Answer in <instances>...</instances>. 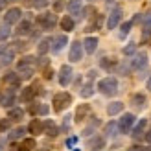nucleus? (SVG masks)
<instances>
[{
  "instance_id": "obj_53",
  "label": "nucleus",
  "mask_w": 151,
  "mask_h": 151,
  "mask_svg": "<svg viewBox=\"0 0 151 151\" xmlns=\"http://www.w3.org/2000/svg\"><path fill=\"white\" fill-rule=\"evenodd\" d=\"M0 151H2V147H0Z\"/></svg>"
},
{
  "instance_id": "obj_8",
  "label": "nucleus",
  "mask_w": 151,
  "mask_h": 151,
  "mask_svg": "<svg viewBox=\"0 0 151 151\" xmlns=\"http://www.w3.org/2000/svg\"><path fill=\"white\" fill-rule=\"evenodd\" d=\"M146 68H147V55L142 52V54H138L137 57L133 59V70L142 72V70H146Z\"/></svg>"
},
{
  "instance_id": "obj_14",
  "label": "nucleus",
  "mask_w": 151,
  "mask_h": 151,
  "mask_svg": "<svg viewBox=\"0 0 151 151\" xmlns=\"http://www.w3.org/2000/svg\"><path fill=\"white\" fill-rule=\"evenodd\" d=\"M88 147L92 149V151H100V149H103V147H105V138H101V137H94L92 140L88 142Z\"/></svg>"
},
{
  "instance_id": "obj_15",
  "label": "nucleus",
  "mask_w": 151,
  "mask_h": 151,
  "mask_svg": "<svg viewBox=\"0 0 151 151\" xmlns=\"http://www.w3.org/2000/svg\"><path fill=\"white\" fill-rule=\"evenodd\" d=\"M37 85H33V87H28V88H24V92H22V101H32L33 98H35V94H37Z\"/></svg>"
},
{
  "instance_id": "obj_51",
  "label": "nucleus",
  "mask_w": 151,
  "mask_h": 151,
  "mask_svg": "<svg viewBox=\"0 0 151 151\" xmlns=\"http://www.w3.org/2000/svg\"><path fill=\"white\" fill-rule=\"evenodd\" d=\"M107 2H109V4H111V2H112V0H107Z\"/></svg>"
},
{
  "instance_id": "obj_33",
  "label": "nucleus",
  "mask_w": 151,
  "mask_h": 151,
  "mask_svg": "<svg viewBox=\"0 0 151 151\" xmlns=\"http://www.w3.org/2000/svg\"><path fill=\"white\" fill-rule=\"evenodd\" d=\"M134 50H137V44H134V42H129L127 46H124V55H131V54H134Z\"/></svg>"
},
{
  "instance_id": "obj_12",
  "label": "nucleus",
  "mask_w": 151,
  "mask_h": 151,
  "mask_svg": "<svg viewBox=\"0 0 151 151\" xmlns=\"http://www.w3.org/2000/svg\"><path fill=\"white\" fill-rule=\"evenodd\" d=\"M90 112V107H88V103H83L78 107V111H76V122H83V120L87 118V114Z\"/></svg>"
},
{
  "instance_id": "obj_47",
  "label": "nucleus",
  "mask_w": 151,
  "mask_h": 151,
  "mask_svg": "<svg viewBox=\"0 0 151 151\" xmlns=\"http://www.w3.org/2000/svg\"><path fill=\"white\" fill-rule=\"evenodd\" d=\"M4 52H6V46H4V44H0V55H2Z\"/></svg>"
},
{
  "instance_id": "obj_48",
  "label": "nucleus",
  "mask_w": 151,
  "mask_h": 151,
  "mask_svg": "<svg viewBox=\"0 0 151 151\" xmlns=\"http://www.w3.org/2000/svg\"><path fill=\"white\" fill-rule=\"evenodd\" d=\"M146 140H147V142H151V131H147V134H146Z\"/></svg>"
},
{
  "instance_id": "obj_22",
  "label": "nucleus",
  "mask_w": 151,
  "mask_h": 151,
  "mask_svg": "<svg viewBox=\"0 0 151 151\" xmlns=\"http://www.w3.org/2000/svg\"><path fill=\"white\" fill-rule=\"evenodd\" d=\"M61 28L65 32H72L74 29V19L72 17H63L61 19Z\"/></svg>"
},
{
  "instance_id": "obj_30",
  "label": "nucleus",
  "mask_w": 151,
  "mask_h": 151,
  "mask_svg": "<svg viewBox=\"0 0 151 151\" xmlns=\"http://www.w3.org/2000/svg\"><path fill=\"white\" fill-rule=\"evenodd\" d=\"M24 133H26V129L24 127H17L13 133H9V140H17V138H22L24 137Z\"/></svg>"
},
{
  "instance_id": "obj_2",
  "label": "nucleus",
  "mask_w": 151,
  "mask_h": 151,
  "mask_svg": "<svg viewBox=\"0 0 151 151\" xmlns=\"http://www.w3.org/2000/svg\"><path fill=\"white\" fill-rule=\"evenodd\" d=\"M52 103H54V111L55 112H61L63 109H66L72 103V96L68 92H57L54 96V101H52Z\"/></svg>"
},
{
  "instance_id": "obj_1",
  "label": "nucleus",
  "mask_w": 151,
  "mask_h": 151,
  "mask_svg": "<svg viewBox=\"0 0 151 151\" xmlns=\"http://www.w3.org/2000/svg\"><path fill=\"white\" fill-rule=\"evenodd\" d=\"M98 90L105 96H112L118 90V81L114 78H105L101 81H98Z\"/></svg>"
},
{
  "instance_id": "obj_31",
  "label": "nucleus",
  "mask_w": 151,
  "mask_h": 151,
  "mask_svg": "<svg viewBox=\"0 0 151 151\" xmlns=\"http://www.w3.org/2000/svg\"><path fill=\"white\" fill-rule=\"evenodd\" d=\"M92 92H94L92 85H90V83H87V85L81 88V92H79V94H81V98H90V96H92Z\"/></svg>"
},
{
  "instance_id": "obj_11",
  "label": "nucleus",
  "mask_w": 151,
  "mask_h": 151,
  "mask_svg": "<svg viewBox=\"0 0 151 151\" xmlns=\"http://www.w3.org/2000/svg\"><path fill=\"white\" fill-rule=\"evenodd\" d=\"M83 46H85L87 54H94L96 48H98V37H87V39L83 41Z\"/></svg>"
},
{
  "instance_id": "obj_39",
  "label": "nucleus",
  "mask_w": 151,
  "mask_h": 151,
  "mask_svg": "<svg viewBox=\"0 0 151 151\" xmlns=\"http://www.w3.org/2000/svg\"><path fill=\"white\" fill-rule=\"evenodd\" d=\"M101 66H103V68H109V66H111L109 57H103V59H101Z\"/></svg>"
},
{
  "instance_id": "obj_17",
  "label": "nucleus",
  "mask_w": 151,
  "mask_h": 151,
  "mask_svg": "<svg viewBox=\"0 0 151 151\" xmlns=\"http://www.w3.org/2000/svg\"><path fill=\"white\" fill-rule=\"evenodd\" d=\"M28 131L32 133V134H39V133H42V131H44V124L41 122V120H33V122L29 124Z\"/></svg>"
},
{
  "instance_id": "obj_9",
  "label": "nucleus",
  "mask_w": 151,
  "mask_h": 151,
  "mask_svg": "<svg viewBox=\"0 0 151 151\" xmlns=\"http://www.w3.org/2000/svg\"><path fill=\"white\" fill-rule=\"evenodd\" d=\"M20 15H22V11L19 9V7H11L9 11L6 13V17H4V22L6 24H15V22H19L20 20Z\"/></svg>"
},
{
  "instance_id": "obj_36",
  "label": "nucleus",
  "mask_w": 151,
  "mask_h": 151,
  "mask_svg": "<svg viewBox=\"0 0 151 151\" xmlns=\"http://www.w3.org/2000/svg\"><path fill=\"white\" fill-rule=\"evenodd\" d=\"M11 59H13V52H4V54H2V63L4 65L11 63Z\"/></svg>"
},
{
  "instance_id": "obj_34",
  "label": "nucleus",
  "mask_w": 151,
  "mask_h": 151,
  "mask_svg": "<svg viewBox=\"0 0 151 151\" xmlns=\"http://www.w3.org/2000/svg\"><path fill=\"white\" fill-rule=\"evenodd\" d=\"M9 124H11V120L9 118H4V120H0V133H4L9 129Z\"/></svg>"
},
{
  "instance_id": "obj_6",
  "label": "nucleus",
  "mask_w": 151,
  "mask_h": 151,
  "mask_svg": "<svg viewBox=\"0 0 151 151\" xmlns=\"http://www.w3.org/2000/svg\"><path fill=\"white\" fill-rule=\"evenodd\" d=\"M120 20H122V7H114L112 13L109 15V19H107V28L109 29H114L120 24Z\"/></svg>"
},
{
  "instance_id": "obj_13",
  "label": "nucleus",
  "mask_w": 151,
  "mask_h": 151,
  "mask_svg": "<svg viewBox=\"0 0 151 151\" xmlns=\"http://www.w3.org/2000/svg\"><path fill=\"white\" fill-rule=\"evenodd\" d=\"M142 28H144V39H149V35H151V11L144 15V19H142Z\"/></svg>"
},
{
  "instance_id": "obj_4",
  "label": "nucleus",
  "mask_w": 151,
  "mask_h": 151,
  "mask_svg": "<svg viewBox=\"0 0 151 151\" xmlns=\"http://www.w3.org/2000/svg\"><path fill=\"white\" fill-rule=\"evenodd\" d=\"M83 55V44L79 41H74L72 42V46H70V54H68V59L72 63H78L79 59Z\"/></svg>"
},
{
  "instance_id": "obj_32",
  "label": "nucleus",
  "mask_w": 151,
  "mask_h": 151,
  "mask_svg": "<svg viewBox=\"0 0 151 151\" xmlns=\"http://www.w3.org/2000/svg\"><path fill=\"white\" fill-rule=\"evenodd\" d=\"M13 103H15V96H13V92H9V94H7L4 100H2V105H4V107H11Z\"/></svg>"
},
{
  "instance_id": "obj_49",
  "label": "nucleus",
  "mask_w": 151,
  "mask_h": 151,
  "mask_svg": "<svg viewBox=\"0 0 151 151\" xmlns=\"http://www.w3.org/2000/svg\"><path fill=\"white\" fill-rule=\"evenodd\" d=\"M147 88L151 90V76H149V79H147Z\"/></svg>"
},
{
  "instance_id": "obj_37",
  "label": "nucleus",
  "mask_w": 151,
  "mask_h": 151,
  "mask_svg": "<svg viewBox=\"0 0 151 151\" xmlns=\"http://www.w3.org/2000/svg\"><path fill=\"white\" fill-rule=\"evenodd\" d=\"M131 26H133V22H124V24H122V37L131 32Z\"/></svg>"
},
{
  "instance_id": "obj_38",
  "label": "nucleus",
  "mask_w": 151,
  "mask_h": 151,
  "mask_svg": "<svg viewBox=\"0 0 151 151\" xmlns=\"http://www.w3.org/2000/svg\"><path fill=\"white\" fill-rule=\"evenodd\" d=\"M114 129H116V125H114V124H109L107 127H105V131H107V134H109V137H112V134H116V133H114Z\"/></svg>"
},
{
  "instance_id": "obj_42",
  "label": "nucleus",
  "mask_w": 151,
  "mask_h": 151,
  "mask_svg": "<svg viewBox=\"0 0 151 151\" xmlns=\"http://www.w3.org/2000/svg\"><path fill=\"white\" fill-rule=\"evenodd\" d=\"M52 76H54L52 68H46V70H44V78H46V79H52Z\"/></svg>"
},
{
  "instance_id": "obj_19",
  "label": "nucleus",
  "mask_w": 151,
  "mask_h": 151,
  "mask_svg": "<svg viewBox=\"0 0 151 151\" xmlns=\"http://www.w3.org/2000/svg\"><path fill=\"white\" fill-rule=\"evenodd\" d=\"M29 32H32V22H29V20H22L19 24V28H17V33L19 35H28Z\"/></svg>"
},
{
  "instance_id": "obj_10",
  "label": "nucleus",
  "mask_w": 151,
  "mask_h": 151,
  "mask_svg": "<svg viewBox=\"0 0 151 151\" xmlns=\"http://www.w3.org/2000/svg\"><path fill=\"white\" fill-rule=\"evenodd\" d=\"M52 42H54V44H52V50H54V52H61L65 48V44L68 42V37H66V35H57Z\"/></svg>"
},
{
  "instance_id": "obj_27",
  "label": "nucleus",
  "mask_w": 151,
  "mask_h": 151,
  "mask_svg": "<svg viewBox=\"0 0 151 151\" xmlns=\"http://www.w3.org/2000/svg\"><path fill=\"white\" fill-rule=\"evenodd\" d=\"M32 65H33V57L32 55H26V57H22L20 61H19V70L28 68V66H32Z\"/></svg>"
},
{
  "instance_id": "obj_25",
  "label": "nucleus",
  "mask_w": 151,
  "mask_h": 151,
  "mask_svg": "<svg viewBox=\"0 0 151 151\" xmlns=\"http://www.w3.org/2000/svg\"><path fill=\"white\" fill-rule=\"evenodd\" d=\"M22 116H24V111L22 109H11L9 114H7V118L13 120V122H17V120H22Z\"/></svg>"
},
{
  "instance_id": "obj_18",
  "label": "nucleus",
  "mask_w": 151,
  "mask_h": 151,
  "mask_svg": "<svg viewBox=\"0 0 151 151\" xmlns=\"http://www.w3.org/2000/svg\"><path fill=\"white\" fill-rule=\"evenodd\" d=\"M146 120H140V122L137 124V127H134V129H133V138H142V134H144V129H146Z\"/></svg>"
},
{
  "instance_id": "obj_29",
  "label": "nucleus",
  "mask_w": 151,
  "mask_h": 151,
  "mask_svg": "<svg viewBox=\"0 0 151 151\" xmlns=\"http://www.w3.org/2000/svg\"><path fill=\"white\" fill-rule=\"evenodd\" d=\"M133 105H137V107H144V105H146V96L144 94H134L133 96Z\"/></svg>"
},
{
  "instance_id": "obj_52",
  "label": "nucleus",
  "mask_w": 151,
  "mask_h": 151,
  "mask_svg": "<svg viewBox=\"0 0 151 151\" xmlns=\"http://www.w3.org/2000/svg\"><path fill=\"white\" fill-rule=\"evenodd\" d=\"M74 151H79V149H74Z\"/></svg>"
},
{
  "instance_id": "obj_46",
  "label": "nucleus",
  "mask_w": 151,
  "mask_h": 151,
  "mask_svg": "<svg viewBox=\"0 0 151 151\" xmlns=\"http://www.w3.org/2000/svg\"><path fill=\"white\" fill-rule=\"evenodd\" d=\"M6 4H7V0H0V9H4Z\"/></svg>"
},
{
  "instance_id": "obj_24",
  "label": "nucleus",
  "mask_w": 151,
  "mask_h": 151,
  "mask_svg": "<svg viewBox=\"0 0 151 151\" xmlns=\"http://www.w3.org/2000/svg\"><path fill=\"white\" fill-rule=\"evenodd\" d=\"M33 147H35V140H33V138H26V140L19 146V151H32Z\"/></svg>"
},
{
  "instance_id": "obj_3",
  "label": "nucleus",
  "mask_w": 151,
  "mask_h": 151,
  "mask_svg": "<svg viewBox=\"0 0 151 151\" xmlns=\"http://www.w3.org/2000/svg\"><path fill=\"white\" fill-rule=\"evenodd\" d=\"M37 22L42 26V29H52L57 24V17L54 13H42V15L37 17Z\"/></svg>"
},
{
  "instance_id": "obj_23",
  "label": "nucleus",
  "mask_w": 151,
  "mask_h": 151,
  "mask_svg": "<svg viewBox=\"0 0 151 151\" xmlns=\"http://www.w3.org/2000/svg\"><path fill=\"white\" fill-rule=\"evenodd\" d=\"M4 79H6V83H9V85H15V87H17L19 83H20V78H19V76L15 74V72H7Z\"/></svg>"
},
{
  "instance_id": "obj_16",
  "label": "nucleus",
  "mask_w": 151,
  "mask_h": 151,
  "mask_svg": "<svg viewBox=\"0 0 151 151\" xmlns=\"http://www.w3.org/2000/svg\"><path fill=\"white\" fill-rule=\"evenodd\" d=\"M122 109H124L122 101H112V103H109V107H107V114L114 116V114H118V112H122Z\"/></svg>"
},
{
  "instance_id": "obj_41",
  "label": "nucleus",
  "mask_w": 151,
  "mask_h": 151,
  "mask_svg": "<svg viewBox=\"0 0 151 151\" xmlns=\"http://www.w3.org/2000/svg\"><path fill=\"white\" fill-rule=\"evenodd\" d=\"M46 4H48V0H37V2H35V7H44Z\"/></svg>"
},
{
  "instance_id": "obj_21",
  "label": "nucleus",
  "mask_w": 151,
  "mask_h": 151,
  "mask_svg": "<svg viewBox=\"0 0 151 151\" xmlns=\"http://www.w3.org/2000/svg\"><path fill=\"white\" fill-rule=\"evenodd\" d=\"M44 129H46L48 137H57V134H59V129L54 125V122H50V120H48V122H44Z\"/></svg>"
},
{
  "instance_id": "obj_26",
  "label": "nucleus",
  "mask_w": 151,
  "mask_h": 151,
  "mask_svg": "<svg viewBox=\"0 0 151 151\" xmlns=\"http://www.w3.org/2000/svg\"><path fill=\"white\" fill-rule=\"evenodd\" d=\"M48 50H50V39H42V41L39 42V46H37V52H39L41 55H44Z\"/></svg>"
},
{
  "instance_id": "obj_20",
  "label": "nucleus",
  "mask_w": 151,
  "mask_h": 151,
  "mask_svg": "<svg viewBox=\"0 0 151 151\" xmlns=\"http://www.w3.org/2000/svg\"><path fill=\"white\" fill-rule=\"evenodd\" d=\"M68 11H70V15H79L81 13V0H70Z\"/></svg>"
},
{
  "instance_id": "obj_44",
  "label": "nucleus",
  "mask_w": 151,
  "mask_h": 151,
  "mask_svg": "<svg viewBox=\"0 0 151 151\" xmlns=\"http://www.w3.org/2000/svg\"><path fill=\"white\" fill-rule=\"evenodd\" d=\"M54 9H55V11H61V9H63V2H55V4H54Z\"/></svg>"
},
{
  "instance_id": "obj_40",
  "label": "nucleus",
  "mask_w": 151,
  "mask_h": 151,
  "mask_svg": "<svg viewBox=\"0 0 151 151\" xmlns=\"http://www.w3.org/2000/svg\"><path fill=\"white\" fill-rule=\"evenodd\" d=\"M76 142H78V138H76V137H70L68 140H66V146H68V147H72V146L76 144Z\"/></svg>"
},
{
  "instance_id": "obj_50",
  "label": "nucleus",
  "mask_w": 151,
  "mask_h": 151,
  "mask_svg": "<svg viewBox=\"0 0 151 151\" xmlns=\"http://www.w3.org/2000/svg\"><path fill=\"white\" fill-rule=\"evenodd\" d=\"M2 100H4V98H2V94H0V105H2Z\"/></svg>"
},
{
  "instance_id": "obj_7",
  "label": "nucleus",
  "mask_w": 151,
  "mask_h": 151,
  "mask_svg": "<svg viewBox=\"0 0 151 151\" xmlns=\"http://www.w3.org/2000/svg\"><path fill=\"white\" fill-rule=\"evenodd\" d=\"M72 74H74V72H72L70 66H68V65H63L61 70H59V83H61L63 87H66V85L72 81Z\"/></svg>"
},
{
  "instance_id": "obj_35",
  "label": "nucleus",
  "mask_w": 151,
  "mask_h": 151,
  "mask_svg": "<svg viewBox=\"0 0 151 151\" xmlns=\"http://www.w3.org/2000/svg\"><path fill=\"white\" fill-rule=\"evenodd\" d=\"M20 72H22V78H24V79H29V78H32V74H33V66H28V68H22Z\"/></svg>"
},
{
  "instance_id": "obj_43",
  "label": "nucleus",
  "mask_w": 151,
  "mask_h": 151,
  "mask_svg": "<svg viewBox=\"0 0 151 151\" xmlns=\"http://www.w3.org/2000/svg\"><path fill=\"white\" fill-rule=\"evenodd\" d=\"M46 112H48V107H46V105H41V107H39V114H46Z\"/></svg>"
},
{
  "instance_id": "obj_45",
  "label": "nucleus",
  "mask_w": 151,
  "mask_h": 151,
  "mask_svg": "<svg viewBox=\"0 0 151 151\" xmlns=\"http://www.w3.org/2000/svg\"><path fill=\"white\" fill-rule=\"evenodd\" d=\"M129 151H144L140 146H133V147H129Z\"/></svg>"
},
{
  "instance_id": "obj_28",
  "label": "nucleus",
  "mask_w": 151,
  "mask_h": 151,
  "mask_svg": "<svg viewBox=\"0 0 151 151\" xmlns=\"http://www.w3.org/2000/svg\"><path fill=\"white\" fill-rule=\"evenodd\" d=\"M11 35V29H9V24H2V28H0V41H6L7 37Z\"/></svg>"
},
{
  "instance_id": "obj_5",
  "label": "nucleus",
  "mask_w": 151,
  "mask_h": 151,
  "mask_svg": "<svg viewBox=\"0 0 151 151\" xmlns=\"http://www.w3.org/2000/svg\"><path fill=\"white\" fill-rule=\"evenodd\" d=\"M134 124V116L131 114V112H127V114H124L122 118H120V124H118V129L122 133H129L131 127Z\"/></svg>"
}]
</instances>
